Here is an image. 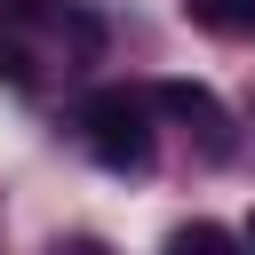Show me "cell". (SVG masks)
Masks as SVG:
<instances>
[{
    "instance_id": "obj_1",
    "label": "cell",
    "mask_w": 255,
    "mask_h": 255,
    "mask_svg": "<svg viewBox=\"0 0 255 255\" xmlns=\"http://www.w3.org/2000/svg\"><path fill=\"white\" fill-rule=\"evenodd\" d=\"M80 143L96 151V167H112V175H143V167L159 159L151 96H135V88H88V96H80Z\"/></svg>"
},
{
    "instance_id": "obj_2",
    "label": "cell",
    "mask_w": 255,
    "mask_h": 255,
    "mask_svg": "<svg viewBox=\"0 0 255 255\" xmlns=\"http://www.w3.org/2000/svg\"><path fill=\"white\" fill-rule=\"evenodd\" d=\"M151 112H167L175 128H191L207 159H231V151H239L231 112H223V96H215L207 80H159V88H151Z\"/></svg>"
},
{
    "instance_id": "obj_3",
    "label": "cell",
    "mask_w": 255,
    "mask_h": 255,
    "mask_svg": "<svg viewBox=\"0 0 255 255\" xmlns=\"http://www.w3.org/2000/svg\"><path fill=\"white\" fill-rule=\"evenodd\" d=\"M183 16L215 40H255V0H183Z\"/></svg>"
},
{
    "instance_id": "obj_4",
    "label": "cell",
    "mask_w": 255,
    "mask_h": 255,
    "mask_svg": "<svg viewBox=\"0 0 255 255\" xmlns=\"http://www.w3.org/2000/svg\"><path fill=\"white\" fill-rule=\"evenodd\" d=\"M167 247H175V255H191V247L223 255V247H239V231H223V223H175V231H167Z\"/></svg>"
},
{
    "instance_id": "obj_5",
    "label": "cell",
    "mask_w": 255,
    "mask_h": 255,
    "mask_svg": "<svg viewBox=\"0 0 255 255\" xmlns=\"http://www.w3.org/2000/svg\"><path fill=\"white\" fill-rule=\"evenodd\" d=\"M239 239H247V247H255V215H247V231H239Z\"/></svg>"
}]
</instances>
